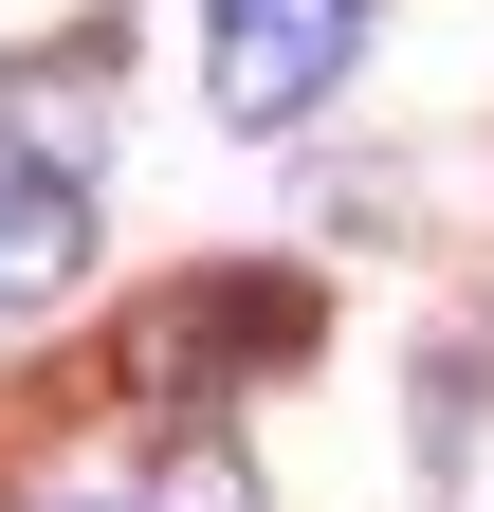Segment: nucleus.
<instances>
[{
	"mask_svg": "<svg viewBox=\"0 0 494 512\" xmlns=\"http://www.w3.org/2000/svg\"><path fill=\"white\" fill-rule=\"evenodd\" d=\"M366 55V0H220V37H202V92L238 128H293L330 74Z\"/></svg>",
	"mask_w": 494,
	"mask_h": 512,
	"instance_id": "1",
	"label": "nucleus"
},
{
	"mask_svg": "<svg viewBox=\"0 0 494 512\" xmlns=\"http://www.w3.org/2000/svg\"><path fill=\"white\" fill-rule=\"evenodd\" d=\"M293 330H312V293H293V275H220V293H165L147 330H129V384L202 403V366H275Z\"/></svg>",
	"mask_w": 494,
	"mask_h": 512,
	"instance_id": "2",
	"label": "nucleus"
},
{
	"mask_svg": "<svg viewBox=\"0 0 494 512\" xmlns=\"http://www.w3.org/2000/svg\"><path fill=\"white\" fill-rule=\"evenodd\" d=\"M74 256H92V202H74V183H55L37 147H0V330L74 293Z\"/></svg>",
	"mask_w": 494,
	"mask_h": 512,
	"instance_id": "3",
	"label": "nucleus"
},
{
	"mask_svg": "<svg viewBox=\"0 0 494 512\" xmlns=\"http://www.w3.org/2000/svg\"><path fill=\"white\" fill-rule=\"evenodd\" d=\"M147 512H257V476H238V458H220V439H183V458L147 476Z\"/></svg>",
	"mask_w": 494,
	"mask_h": 512,
	"instance_id": "4",
	"label": "nucleus"
},
{
	"mask_svg": "<svg viewBox=\"0 0 494 512\" xmlns=\"http://www.w3.org/2000/svg\"><path fill=\"white\" fill-rule=\"evenodd\" d=\"M37 512H92V494H37Z\"/></svg>",
	"mask_w": 494,
	"mask_h": 512,
	"instance_id": "5",
	"label": "nucleus"
}]
</instances>
